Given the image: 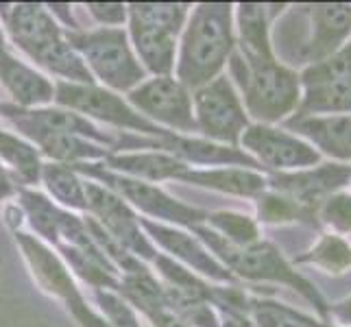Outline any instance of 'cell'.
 I'll use <instances>...</instances> for the list:
<instances>
[{
	"label": "cell",
	"mask_w": 351,
	"mask_h": 327,
	"mask_svg": "<svg viewBox=\"0 0 351 327\" xmlns=\"http://www.w3.org/2000/svg\"><path fill=\"white\" fill-rule=\"evenodd\" d=\"M236 46L234 9L227 3H205L192 9L181 42L177 81L199 90L221 75Z\"/></svg>",
	"instance_id": "6da1fadb"
},
{
	"label": "cell",
	"mask_w": 351,
	"mask_h": 327,
	"mask_svg": "<svg viewBox=\"0 0 351 327\" xmlns=\"http://www.w3.org/2000/svg\"><path fill=\"white\" fill-rule=\"evenodd\" d=\"M229 70L238 90L245 96V112L258 125H273L295 114L301 103V79L295 70L271 59H242L238 53L229 57Z\"/></svg>",
	"instance_id": "7a4b0ae2"
},
{
	"label": "cell",
	"mask_w": 351,
	"mask_h": 327,
	"mask_svg": "<svg viewBox=\"0 0 351 327\" xmlns=\"http://www.w3.org/2000/svg\"><path fill=\"white\" fill-rule=\"evenodd\" d=\"M192 229H195V234L201 238V242H205V247L214 251L216 260H219L232 275H238L242 280H249V282H273V284H284V286L295 288L301 297L308 299L310 304L317 308L321 319L328 323L330 306L325 304V299L317 290V286L308 282L301 273H297L271 242L258 240L256 245H249V247H234L216 232H212V229H205L199 225H195Z\"/></svg>",
	"instance_id": "3957f363"
},
{
	"label": "cell",
	"mask_w": 351,
	"mask_h": 327,
	"mask_svg": "<svg viewBox=\"0 0 351 327\" xmlns=\"http://www.w3.org/2000/svg\"><path fill=\"white\" fill-rule=\"evenodd\" d=\"M11 38L29 57L79 86H92V75L70 40L40 5H16L7 16Z\"/></svg>",
	"instance_id": "277c9868"
},
{
	"label": "cell",
	"mask_w": 351,
	"mask_h": 327,
	"mask_svg": "<svg viewBox=\"0 0 351 327\" xmlns=\"http://www.w3.org/2000/svg\"><path fill=\"white\" fill-rule=\"evenodd\" d=\"M70 44L83 59L90 75L99 77L105 86L131 92L144 81V70L133 55L123 29L103 27L99 31L72 35Z\"/></svg>",
	"instance_id": "5b68a950"
},
{
	"label": "cell",
	"mask_w": 351,
	"mask_h": 327,
	"mask_svg": "<svg viewBox=\"0 0 351 327\" xmlns=\"http://www.w3.org/2000/svg\"><path fill=\"white\" fill-rule=\"evenodd\" d=\"M192 103L197 131L214 142L236 149L242 133L249 127V116L234 81L227 75H219L195 92Z\"/></svg>",
	"instance_id": "8992f818"
},
{
	"label": "cell",
	"mask_w": 351,
	"mask_h": 327,
	"mask_svg": "<svg viewBox=\"0 0 351 327\" xmlns=\"http://www.w3.org/2000/svg\"><path fill=\"white\" fill-rule=\"evenodd\" d=\"M75 171L101 179L107 190H112L120 199H127L131 205H136L138 210H142L144 214H149L153 218H162V221H168V223L190 225V227H195L203 218H208V214L192 210L188 205L171 199L164 190H160L153 184H147V181L118 175L110 171V168H103L96 164H77Z\"/></svg>",
	"instance_id": "52a82bcc"
},
{
	"label": "cell",
	"mask_w": 351,
	"mask_h": 327,
	"mask_svg": "<svg viewBox=\"0 0 351 327\" xmlns=\"http://www.w3.org/2000/svg\"><path fill=\"white\" fill-rule=\"evenodd\" d=\"M240 144L251 160L275 173L304 171L321 164L319 151H314L306 140L273 125H249L242 133Z\"/></svg>",
	"instance_id": "ba28073f"
},
{
	"label": "cell",
	"mask_w": 351,
	"mask_h": 327,
	"mask_svg": "<svg viewBox=\"0 0 351 327\" xmlns=\"http://www.w3.org/2000/svg\"><path fill=\"white\" fill-rule=\"evenodd\" d=\"M129 105L136 112H142L147 120L151 118L181 133L197 131L190 92L171 75L142 81L136 90L129 92Z\"/></svg>",
	"instance_id": "9c48e42d"
},
{
	"label": "cell",
	"mask_w": 351,
	"mask_h": 327,
	"mask_svg": "<svg viewBox=\"0 0 351 327\" xmlns=\"http://www.w3.org/2000/svg\"><path fill=\"white\" fill-rule=\"evenodd\" d=\"M55 101L68 107L70 112H81L86 116L99 118L103 123H110L114 127H125L133 131L155 133L160 136L164 133L157 129L151 120H147L142 114H138L129 103H125L114 92H107L94 86H79V83H59L55 90Z\"/></svg>",
	"instance_id": "30bf717a"
},
{
	"label": "cell",
	"mask_w": 351,
	"mask_h": 327,
	"mask_svg": "<svg viewBox=\"0 0 351 327\" xmlns=\"http://www.w3.org/2000/svg\"><path fill=\"white\" fill-rule=\"evenodd\" d=\"M351 181V166L330 162L317 164L304 171L293 173H273L266 184L271 190L282 192L293 201L301 203L304 208L319 214V208L336 192H343V188Z\"/></svg>",
	"instance_id": "8fae6325"
},
{
	"label": "cell",
	"mask_w": 351,
	"mask_h": 327,
	"mask_svg": "<svg viewBox=\"0 0 351 327\" xmlns=\"http://www.w3.org/2000/svg\"><path fill=\"white\" fill-rule=\"evenodd\" d=\"M86 199L88 210L99 218L103 229L116 242H120L129 253H138L144 260H155V249L140 232V218L131 212L123 199L105 186L92 184V181L86 184Z\"/></svg>",
	"instance_id": "7c38bea8"
},
{
	"label": "cell",
	"mask_w": 351,
	"mask_h": 327,
	"mask_svg": "<svg viewBox=\"0 0 351 327\" xmlns=\"http://www.w3.org/2000/svg\"><path fill=\"white\" fill-rule=\"evenodd\" d=\"M308 16L310 35L304 44V62L314 66L332 57L351 38V5L317 3L301 7Z\"/></svg>",
	"instance_id": "4fadbf2b"
},
{
	"label": "cell",
	"mask_w": 351,
	"mask_h": 327,
	"mask_svg": "<svg viewBox=\"0 0 351 327\" xmlns=\"http://www.w3.org/2000/svg\"><path fill=\"white\" fill-rule=\"evenodd\" d=\"M286 127L319 155H328L338 164L351 162V114L293 116L286 120Z\"/></svg>",
	"instance_id": "5bb4252c"
},
{
	"label": "cell",
	"mask_w": 351,
	"mask_h": 327,
	"mask_svg": "<svg viewBox=\"0 0 351 327\" xmlns=\"http://www.w3.org/2000/svg\"><path fill=\"white\" fill-rule=\"evenodd\" d=\"M5 118H9L22 133H27L33 140L48 133H66V136L92 138L110 144L112 138L99 133L94 125H90L81 114H72L70 109H35V112H22L16 107H0Z\"/></svg>",
	"instance_id": "9a60e30c"
},
{
	"label": "cell",
	"mask_w": 351,
	"mask_h": 327,
	"mask_svg": "<svg viewBox=\"0 0 351 327\" xmlns=\"http://www.w3.org/2000/svg\"><path fill=\"white\" fill-rule=\"evenodd\" d=\"M140 225L149 229V234L162 249L171 251L175 258L190 264L197 273L208 275L216 282H232L234 280V275L229 273L214 256H210V251L205 249L197 238L179 232V229L149 221V218H140Z\"/></svg>",
	"instance_id": "2e32d148"
},
{
	"label": "cell",
	"mask_w": 351,
	"mask_h": 327,
	"mask_svg": "<svg viewBox=\"0 0 351 327\" xmlns=\"http://www.w3.org/2000/svg\"><path fill=\"white\" fill-rule=\"evenodd\" d=\"M0 81L11 92V96L24 107L46 105L55 99L53 83L27 64H22L7 48L0 51Z\"/></svg>",
	"instance_id": "e0dca14e"
},
{
	"label": "cell",
	"mask_w": 351,
	"mask_h": 327,
	"mask_svg": "<svg viewBox=\"0 0 351 327\" xmlns=\"http://www.w3.org/2000/svg\"><path fill=\"white\" fill-rule=\"evenodd\" d=\"M166 136V133H164ZM162 149L173 151L177 160L184 164H210V166H242L251 168L258 166L256 160L234 147L216 144L210 140H192V138H179V136H166Z\"/></svg>",
	"instance_id": "ac0fdd59"
},
{
	"label": "cell",
	"mask_w": 351,
	"mask_h": 327,
	"mask_svg": "<svg viewBox=\"0 0 351 327\" xmlns=\"http://www.w3.org/2000/svg\"><path fill=\"white\" fill-rule=\"evenodd\" d=\"M131 40L136 46V53L142 64L151 70L155 77H168V72L175 68V51L177 35L162 31L157 27H149L138 20H131Z\"/></svg>",
	"instance_id": "d6986e66"
},
{
	"label": "cell",
	"mask_w": 351,
	"mask_h": 327,
	"mask_svg": "<svg viewBox=\"0 0 351 327\" xmlns=\"http://www.w3.org/2000/svg\"><path fill=\"white\" fill-rule=\"evenodd\" d=\"M179 179L188 181V184H197L203 188L229 192L236 197H260L262 192L269 188L266 177L251 171V168H212V171H188Z\"/></svg>",
	"instance_id": "ffe728a7"
},
{
	"label": "cell",
	"mask_w": 351,
	"mask_h": 327,
	"mask_svg": "<svg viewBox=\"0 0 351 327\" xmlns=\"http://www.w3.org/2000/svg\"><path fill=\"white\" fill-rule=\"evenodd\" d=\"M107 168L123 173L125 177L140 179V181H160V179H179L188 171V164L177 160L168 153H131V155H110L107 157Z\"/></svg>",
	"instance_id": "44dd1931"
},
{
	"label": "cell",
	"mask_w": 351,
	"mask_h": 327,
	"mask_svg": "<svg viewBox=\"0 0 351 327\" xmlns=\"http://www.w3.org/2000/svg\"><path fill=\"white\" fill-rule=\"evenodd\" d=\"M238 55L242 59L275 57L269 38V11L264 5L247 3L238 7Z\"/></svg>",
	"instance_id": "7402d4cb"
},
{
	"label": "cell",
	"mask_w": 351,
	"mask_h": 327,
	"mask_svg": "<svg viewBox=\"0 0 351 327\" xmlns=\"http://www.w3.org/2000/svg\"><path fill=\"white\" fill-rule=\"evenodd\" d=\"M351 114V79H334L308 86L293 116H332Z\"/></svg>",
	"instance_id": "603a6c76"
},
{
	"label": "cell",
	"mask_w": 351,
	"mask_h": 327,
	"mask_svg": "<svg viewBox=\"0 0 351 327\" xmlns=\"http://www.w3.org/2000/svg\"><path fill=\"white\" fill-rule=\"evenodd\" d=\"M18 240H20L24 253H27L31 266L35 269V275L40 277V282L48 290H53L55 295L66 297L68 301H77L79 293H77L75 284H72L70 275L66 273L64 264L59 262L46 247H42L38 240H33L31 236L18 234Z\"/></svg>",
	"instance_id": "cb8c5ba5"
},
{
	"label": "cell",
	"mask_w": 351,
	"mask_h": 327,
	"mask_svg": "<svg viewBox=\"0 0 351 327\" xmlns=\"http://www.w3.org/2000/svg\"><path fill=\"white\" fill-rule=\"evenodd\" d=\"M258 199V216L262 223H273V225H282V223H308L319 227V214L304 208L301 203L293 201L290 197L282 195V192H275L271 188H266Z\"/></svg>",
	"instance_id": "d4e9b609"
},
{
	"label": "cell",
	"mask_w": 351,
	"mask_h": 327,
	"mask_svg": "<svg viewBox=\"0 0 351 327\" xmlns=\"http://www.w3.org/2000/svg\"><path fill=\"white\" fill-rule=\"evenodd\" d=\"M42 177L48 192L59 201L75 210H88L86 184L79 179L75 168L66 164H46L42 166Z\"/></svg>",
	"instance_id": "484cf974"
},
{
	"label": "cell",
	"mask_w": 351,
	"mask_h": 327,
	"mask_svg": "<svg viewBox=\"0 0 351 327\" xmlns=\"http://www.w3.org/2000/svg\"><path fill=\"white\" fill-rule=\"evenodd\" d=\"M299 264H314L325 273L341 275L351 266V247L338 234H323L308 253L297 258Z\"/></svg>",
	"instance_id": "4316f807"
},
{
	"label": "cell",
	"mask_w": 351,
	"mask_h": 327,
	"mask_svg": "<svg viewBox=\"0 0 351 327\" xmlns=\"http://www.w3.org/2000/svg\"><path fill=\"white\" fill-rule=\"evenodd\" d=\"M0 162H5L7 168H11L16 177L27 181V184L38 181L42 171L38 151L29 147L27 142H22L16 136H9V133L3 131H0Z\"/></svg>",
	"instance_id": "83f0119b"
},
{
	"label": "cell",
	"mask_w": 351,
	"mask_h": 327,
	"mask_svg": "<svg viewBox=\"0 0 351 327\" xmlns=\"http://www.w3.org/2000/svg\"><path fill=\"white\" fill-rule=\"evenodd\" d=\"M120 288H123V293L127 295L131 304H136L147 317H151V314L160 312V310H168L164 286L157 284L147 269L125 275L123 282H120Z\"/></svg>",
	"instance_id": "f1b7e54d"
},
{
	"label": "cell",
	"mask_w": 351,
	"mask_h": 327,
	"mask_svg": "<svg viewBox=\"0 0 351 327\" xmlns=\"http://www.w3.org/2000/svg\"><path fill=\"white\" fill-rule=\"evenodd\" d=\"M127 14L131 20H138L142 24H149V27H157L162 31L179 35L188 18V7L168 5V3H142V5H131L127 9Z\"/></svg>",
	"instance_id": "f546056e"
},
{
	"label": "cell",
	"mask_w": 351,
	"mask_h": 327,
	"mask_svg": "<svg viewBox=\"0 0 351 327\" xmlns=\"http://www.w3.org/2000/svg\"><path fill=\"white\" fill-rule=\"evenodd\" d=\"M205 221L214 227L212 232H216L234 247H249L260 240L258 223L251 216L236 214V212H214L208 214Z\"/></svg>",
	"instance_id": "4dcf8cb0"
},
{
	"label": "cell",
	"mask_w": 351,
	"mask_h": 327,
	"mask_svg": "<svg viewBox=\"0 0 351 327\" xmlns=\"http://www.w3.org/2000/svg\"><path fill=\"white\" fill-rule=\"evenodd\" d=\"M249 319L253 327H310V317L295 312L275 301L253 299L249 301Z\"/></svg>",
	"instance_id": "1f68e13d"
},
{
	"label": "cell",
	"mask_w": 351,
	"mask_h": 327,
	"mask_svg": "<svg viewBox=\"0 0 351 327\" xmlns=\"http://www.w3.org/2000/svg\"><path fill=\"white\" fill-rule=\"evenodd\" d=\"M22 208L31 218L35 232L46 240L59 242V218H62V212L51 201L38 195V192H22Z\"/></svg>",
	"instance_id": "d6a6232c"
},
{
	"label": "cell",
	"mask_w": 351,
	"mask_h": 327,
	"mask_svg": "<svg viewBox=\"0 0 351 327\" xmlns=\"http://www.w3.org/2000/svg\"><path fill=\"white\" fill-rule=\"evenodd\" d=\"M299 79H301V88L317 86V83L334 81V79H351V40L343 48H338L325 62L308 66L299 75Z\"/></svg>",
	"instance_id": "836d02e7"
},
{
	"label": "cell",
	"mask_w": 351,
	"mask_h": 327,
	"mask_svg": "<svg viewBox=\"0 0 351 327\" xmlns=\"http://www.w3.org/2000/svg\"><path fill=\"white\" fill-rule=\"evenodd\" d=\"M319 223L332 227L338 234L351 232V195L336 192L319 208Z\"/></svg>",
	"instance_id": "e575fe53"
},
{
	"label": "cell",
	"mask_w": 351,
	"mask_h": 327,
	"mask_svg": "<svg viewBox=\"0 0 351 327\" xmlns=\"http://www.w3.org/2000/svg\"><path fill=\"white\" fill-rule=\"evenodd\" d=\"M90 14L101 24H123L127 20V7L118 3H94L90 5Z\"/></svg>",
	"instance_id": "d590c367"
},
{
	"label": "cell",
	"mask_w": 351,
	"mask_h": 327,
	"mask_svg": "<svg viewBox=\"0 0 351 327\" xmlns=\"http://www.w3.org/2000/svg\"><path fill=\"white\" fill-rule=\"evenodd\" d=\"M219 308V325L221 327H253L251 319H249V312H242L236 308H229V306H221L216 304Z\"/></svg>",
	"instance_id": "8d00e7d4"
},
{
	"label": "cell",
	"mask_w": 351,
	"mask_h": 327,
	"mask_svg": "<svg viewBox=\"0 0 351 327\" xmlns=\"http://www.w3.org/2000/svg\"><path fill=\"white\" fill-rule=\"evenodd\" d=\"M336 321L338 327H351V297L328 308V321Z\"/></svg>",
	"instance_id": "74e56055"
},
{
	"label": "cell",
	"mask_w": 351,
	"mask_h": 327,
	"mask_svg": "<svg viewBox=\"0 0 351 327\" xmlns=\"http://www.w3.org/2000/svg\"><path fill=\"white\" fill-rule=\"evenodd\" d=\"M151 323L155 327H190L186 321H181L177 314H173L171 310H160V312H155L151 314Z\"/></svg>",
	"instance_id": "f35d334b"
},
{
	"label": "cell",
	"mask_w": 351,
	"mask_h": 327,
	"mask_svg": "<svg viewBox=\"0 0 351 327\" xmlns=\"http://www.w3.org/2000/svg\"><path fill=\"white\" fill-rule=\"evenodd\" d=\"M11 192H14V186H11V179H9V175H7L5 168L0 166V199L9 197Z\"/></svg>",
	"instance_id": "ab89813d"
},
{
	"label": "cell",
	"mask_w": 351,
	"mask_h": 327,
	"mask_svg": "<svg viewBox=\"0 0 351 327\" xmlns=\"http://www.w3.org/2000/svg\"><path fill=\"white\" fill-rule=\"evenodd\" d=\"M3 48H5V46H3V33H0V51H3Z\"/></svg>",
	"instance_id": "60d3db41"
}]
</instances>
